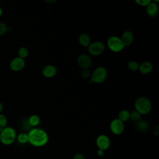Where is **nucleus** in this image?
<instances>
[{
    "label": "nucleus",
    "instance_id": "obj_12",
    "mask_svg": "<svg viewBox=\"0 0 159 159\" xmlns=\"http://www.w3.org/2000/svg\"><path fill=\"white\" fill-rule=\"evenodd\" d=\"M134 34L132 32L129 30H126L121 35L120 39L125 47L129 46L132 44V43L134 41Z\"/></svg>",
    "mask_w": 159,
    "mask_h": 159
},
{
    "label": "nucleus",
    "instance_id": "obj_1",
    "mask_svg": "<svg viewBox=\"0 0 159 159\" xmlns=\"http://www.w3.org/2000/svg\"><path fill=\"white\" fill-rule=\"evenodd\" d=\"M28 135V142L32 146L35 147H41L47 144L48 140L47 133L42 129L33 128Z\"/></svg>",
    "mask_w": 159,
    "mask_h": 159
},
{
    "label": "nucleus",
    "instance_id": "obj_31",
    "mask_svg": "<svg viewBox=\"0 0 159 159\" xmlns=\"http://www.w3.org/2000/svg\"><path fill=\"white\" fill-rule=\"evenodd\" d=\"M2 9H1V7H0V17L1 16V15H2Z\"/></svg>",
    "mask_w": 159,
    "mask_h": 159
},
{
    "label": "nucleus",
    "instance_id": "obj_28",
    "mask_svg": "<svg viewBox=\"0 0 159 159\" xmlns=\"http://www.w3.org/2000/svg\"><path fill=\"white\" fill-rule=\"evenodd\" d=\"M97 155L98 157H102L104 155V151L102 150L98 149L97 150Z\"/></svg>",
    "mask_w": 159,
    "mask_h": 159
},
{
    "label": "nucleus",
    "instance_id": "obj_14",
    "mask_svg": "<svg viewBox=\"0 0 159 159\" xmlns=\"http://www.w3.org/2000/svg\"><path fill=\"white\" fill-rule=\"evenodd\" d=\"M153 68L152 64L149 61H143L139 65L138 70L143 75H147L150 73Z\"/></svg>",
    "mask_w": 159,
    "mask_h": 159
},
{
    "label": "nucleus",
    "instance_id": "obj_9",
    "mask_svg": "<svg viewBox=\"0 0 159 159\" xmlns=\"http://www.w3.org/2000/svg\"><path fill=\"white\" fill-rule=\"evenodd\" d=\"M77 63L83 70L89 69L92 65V60L88 55L82 53L78 57Z\"/></svg>",
    "mask_w": 159,
    "mask_h": 159
},
{
    "label": "nucleus",
    "instance_id": "obj_5",
    "mask_svg": "<svg viewBox=\"0 0 159 159\" xmlns=\"http://www.w3.org/2000/svg\"><path fill=\"white\" fill-rule=\"evenodd\" d=\"M107 45L109 49L114 53L121 52L125 47L120 38L116 35H112L107 39Z\"/></svg>",
    "mask_w": 159,
    "mask_h": 159
},
{
    "label": "nucleus",
    "instance_id": "obj_23",
    "mask_svg": "<svg viewBox=\"0 0 159 159\" xmlns=\"http://www.w3.org/2000/svg\"><path fill=\"white\" fill-rule=\"evenodd\" d=\"M7 120L6 117L4 114H0V127L3 129L7 127Z\"/></svg>",
    "mask_w": 159,
    "mask_h": 159
},
{
    "label": "nucleus",
    "instance_id": "obj_13",
    "mask_svg": "<svg viewBox=\"0 0 159 159\" xmlns=\"http://www.w3.org/2000/svg\"><path fill=\"white\" fill-rule=\"evenodd\" d=\"M158 1H151V2L146 7V12L150 17H154L158 12V6L157 4Z\"/></svg>",
    "mask_w": 159,
    "mask_h": 159
},
{
    "label": "nucleus",
    "instance_id": "obj_16",
    "mask_svg": "<svg viewBox=\"0 0 159 159\" xmlns=\"http://www.w3.org/2000/svg\"><path fill=\"white\" fill-rule=\"evenodd\" d=\"M129 118H130V112L129 111L126 109L121 110L118 114L117 119H119L120 121H122L123 123L129 120Z\"/></svg>",
    "mask_w": 159,
    "mask_h": 159
},
{
    "label": "nucleus",
    "instance_id": "obj_24",
    "mask_svg": "<svg viewBox=\"0 0 159 159\" xmlns=\"http://www.w3.org/2000/svg\"><path fill=\"white\" fill-rule=\"evenodd\" d=\"M8 30L7 25L2 22H0V36L4 35Z\"/></svg>",
    "mask_w": 159,
    "mask_h": 159
},
{
    "label": "nucleus",
    "instance_id": "obj_4",
    "mask_svg": "<svg viewBox=\"0 0 159 159\" xmlns=\"http://www.w3.org/2000/svg\"><path fill=\"white\" fill-rule=\"evenodd\" d=\"M107 70L103 66H98L94 69L91 74L90 81L91 83L101 84L103 83L107 77Z\"/></svg>",
    "mask_w": 159,
    "mask_h": 159
},
{
    "label": "nucleus",
    "instance_id": "obj_19",
    "mask_svg": "<svg viewBox=\"0 0 159 159\" xmlns=\"http://www.w3.org/2000/svg\"><path fill=\"white\" fill-rule=\"evenodd\" d=\"M17 53L19 57L24 59L29 55V50L25 47H22L18 50Z\"/></svg>",
    "mask_w": 159,
    "mask_h": 159
},
{
    "label": "nucleus",
    "instance_id": "obj_17",
    "mask_svg": "<svg viewBox=\"0 0 159 159\" xmlns=\"http://www.w3.org/2000/svg\"><path fill=\"white\" fill-rule=\"evenodd\" d=\"M40 118L39 116L36 114H33L30 116L28 119L29 124L32 127L37 126L40 124Z\"/></svg>",
    "mask_w": 159,
    "mask_h": 159
},
{
    "label": "nucleus",
    "instance_id": "obj_2",
    "mask_svg": "<svg viewBox=\"0 0 159 159\" xmlns=\"http://www.w3.org/2000/svg\"><path fill=\"white\" fill-rule=\"evenodd\" d=\"M135 111L140 115L148 114L152 109V104L149 99L144 96L137 98L134 102Z\"/></svg>",
    "mask_w": 159,
    "mask_h": 159
},
{
    "label": "nucleus",
    "instance_id": "obj_15",
    "mask_svg": "<svg viewBox=\"0 0 159 159\" xmlns=\"http://www.w3.org/2000/svg\"><path fill=\"white\" fill-rule=\"evenodd\" d=\"M80 44L84 47H88L91 43V38L89 35L86 33L81 34L78 37Z\"/></svg>",
    "mask_w": 159,
    "mask_h": 159
},
{
    "label": "nucleus",
    "instance_id": "obj_21",
    "mask_svg": "<svg viewBox=\"0 0 159 159\" xmlns=\"http://www.w3.org/2000/svg\"><path fill=\"white\" fill-rule=\"evenodd\" d=\"M141 117V115L137 112L135 110L130 112V118L132 121H139Z\"/></svg>",
    "mask_w": 159,
    "mask_h": 159
},
{
    "label": "nucleus",
    "instance_id": "obj_30",
    "mask_svg": "<svg viewBox=\"0 0 159 159\" xmlns=\"http://www.w3.org/2000/svg\"><path fill=\"white\" fill-rule=\"evenodd\" d=\"M45 2H48V3H52V2H56V0H52V1L45 0Z\"/></svg>",
    "mask_w": 159,
    "mask_h": 159
},
{
    "label": "nucleus",
    "instance_id": "obj_20",
    "mask_svg": "<svg viewBox=\"0 0 159 159\" xmlns=\"http://www.w3.org/2000/svg\"><path fill=\"white\" fill-rule=\"evenodd\" d=\"M139 64L138 63L137 61L135 60H131L128 62L127 63V68L129 70L132 71H137L139 69Z\"/></svg>",
    "mask_w": 159,
    "mask_h": 159
},
{
    "label": "nucleus",
    "instance_id": "obj_25",
    "mask_svg": "<svg viewBox=\"0 0 159 159\" xmlns=\"http://www.w3.org/2000/svg\"><path fill=\"white\" fill-rule=\"evenodd\" d=\"M151 0H135V2L140 6L147 7L150 2Z\"/></svg>",
    "mask_w": 159,
    "mask_h": 159
},
{
    "label": "nucleus",
    "instance_id": "obj_22",
    "mask_svg": "<svg viewBox=\"0 0 159 159\" xmlns=\"http://www.w3.org/2000/svg\"><path fill=\"white\" fill-rule=\"evenodd\" d=\"M137 127L138 129H139L140 130L145 131L147 129L148 125H147V124L145 121H144V120H139L138 123H137Z\"/></svg>",
    "mask_w": 159,
    "mask_h": 159
},
{
    "label": "nucleus",
    "instance_id": "obj_29",
    "mask_svg": "<svg viewBox=\"0 0 159 159\" xmlns=\"http://www.w3.org/2000/svg\"><path fill=\"white\" fill-rule=\"evenodd\" d=\"M3 108H4V107H3L2 103H1V102H0V114H1V112L3 111Z\"/></svg>",
    "mask_w": 159,
    "mask_h": 159
},
{
    "label": "nucleus",
    "instance_id": "obj_26",
    "mask_svg": "<svg viewBox=\"0 0 159 159\" xmlns=\"http://www.w3.org/2000/svg\"><path fill=\"white\" fill-rule=\"evenodd\" d=\"M81 76L83 79L87 80L91 76V73L90 71L88 69H84L81 72Z\"/></svg>",
    "mask_w": 159,
    "mask_h": 159
},
{
    "label": "nucleus",
    "instance_id": "obj_8",
    "mask_svg": "<svg viewBox=\"0 0 159 159\" xmlns=\"http://www.w3.org/2000/svg\"><path fill=\"white\" fill-rule=\"evenodd\" d=\"M96 144L98 149L105 151L109 148L111 141L107 135L104 134H101L97 137L96 139Z\"/></svg>",
    "mask_w": 159,
    "mask_h": 159
},
{
    "label": "nucleus",
    "instance_id": "obj_11",
    "mask_svg": "<svg viewBox=\"0 0 159 159\" xmlns=\"http://www.w3.org/2000/svg\"><path fill=\"white\" fill-rule=\"evenodd\" d=\"M57 68L53 65H47L42 70V75L47 78H50L55 76L57 74Z\"/></svg>",
    "mask_w": 159,
    "mask_h": 159
},
{
    "label": "nucleus",
    "instance_id": "obj_27",
    "mask_svg": "<svg viewBox=\"0 0 159 159\" xmlns=\"http://www.w3.org/2000/svg\"><path fill=\"white\" fill-rule=\"evenodd\" d=\"M73 159H85V158L83 154L80 153H77L74 155Z\"/></svg>",
    "mask_w": 159,
    "mask_h": 159
},
{
    "label": "nucleus",
    "instance_id": "obj_18",
    "mask_svg": "<svg viewBox=\"0 0 159 159\" xmlns=\"http://www.w3.org/2000/svg\"><path fill=\"white\" fill-rule=\"evenodd\" d=\"M16 138L17 142L21 144H25L28 142V135L26 133H20L17 136H16Z\"/></svg>",
    "mask_w": 159,
    "mask_h": 159
},
{
    "label": "nucleus",
    "instance_id": "obj_7",
    "mask_svg": "<svg viewBox=\"0 0 159 159\" xmlns=\"http://www.w3.org/2000/svg\"><path fill=\"white\" fill-rule=\"evenodd\" d=\"M109 128L111 132L116 135H120L124 130V124L117 118H116L111 120Z\"/></svg>",
    "mask_w": 159,
    "mask_h": 159
},
{
    "label": "nucleus",
    "instance_id": "obj_10",
    "mask_svg": "<svg viewBox=\"0 0 159 159\" xmlns=\"http://www.w3.org/2000/svg\"><path fill=\"white\" fill-rule=\"evenodd\" d=\"M10 68L14 71H19L25 66V60L19 57L14 58L10 62Z\"/></svg>",
    "mask_w": 159,
    "mask_h": 159
},
{
    "label": "nucleus",
    "instance_id": "obj_3",
    "mask_svg": "<svg viewBox=\"0 0 159 159\" xmlns=\"http://www.w3.org/2000/svg\"><path fill=\"white\" fill-rule=\"evenodd\" d=\"M16 139V130L11 127H6L0 132V141L5 145L12 144Z\"/></svg>",
    "mask_w": 159,
    "mask_h": 159
},
{
    "label": "nucleus",
    "instance_id": "obj_6",
    "mask_svg": "<svg viewBox=\"0 0 159 159\" xmlns=\"http://www.w3.org/2000/svg\"><path fill=\"white\" fill-rule=\"evenodd\" d=\"M87 48L88 53L95 57L101 55L105 49L104 43L101 41H94L91 43Z\"/></svg>",
    "mask_w": 159,
    "mask_h": 159
}]
</instances>
